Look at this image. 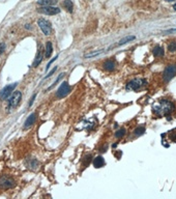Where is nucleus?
<instances>
[{
    "instance_id": "nucleus-1",
    "label": "nucleus",
    "mask_w": 176,
    "mask_h": 199,
    "mask_svg": "<svg viewBox=\"0 0 176 199\" xmlns=\"http://www.w3.org/2000/svg\"><path fill=\"white\" fill-rule=\"evenodd\" d=\"M175 110V105L173 102L163 99L156 105H153L152 111L158 116H168L172 114Z\"/></svg>"
},
{
    "instance_id": "nucleus-2",
    "label": "nucleus",
    "mask_w": 176,
    "mask_h": 199,
    "mask_svg": "<svg viewBox=\"0 0 176 199\" xmlns=\"http://www.w3.org/2000/svg\"><path fill=\"white\" fill-rule=\"evenodd\" d=\"M147 84V81L145 79H134L132 80V81H130L129 83L126 84V86H125V88H126V90H138V89L142 88L144 85H146Z\"/></svg>"
},
{
    "instance_id": "nucleus-3",
    "label": "nucleus",
    "mask_w": 176,
    "mask_h": 199,
    "mask_svg": "<svg viewBox=\"0 0 176 199\" xmlns=\"http://www.w3.org/2000/svg\"><path fill=\"white\" fill-rule=\"evenodd\" d=\"M176 75V64H169L163 73V79L165 82L171 81Z\"/></svg>"
},
{
    "instance_id": "nucleus-4",
    "label": "nucleus",
    "mask_w": 176,
    "mask_h": 199,
    "mask_svg": "<svg viewBox=\"0 0 176 199\" xmlns=\"http://www.w3.org/2000/svg\"><path fill=\"white\" fill-rule=\"evenodd\" d=\"M21 100H22V93L19 90L15 91L8 100V108H11V109L17 108L19 104H20Z\"/></svg>"
},
{
    "instance_id": "nucleus-5",
    "label": "nucleus",
    "mask_w": 176,
    "mask_h": 199,
    "mask_svg": "<svg viewBox=\"0 0 176 199\" xmlns=\"http://www.w3.org/2000/svg\"><path fill=\"white\" fill-rule=\"evenodd\" d=\"M71 90H72V88H71V86L69 85V83L66 81L62 82L61 85L58 87V89H57V91H56V98L57 99L64 98V96H66L67 94L71 93Z\"/></svg>"
},
{
    "instance_id": "nucleus-6",
    "label": "nucleus",
    "mask_w": 176,
    "mask_h": 199,
    "mask_svg": "<svg viewBox=\"0 0 176 199\" xmlns=\"http://www.w3.org/2000/svg\"><path fill=\"white\" fill-rule=\"evenodd\" d=\"M38 11L44 15H48V16H54V15H57L60 13V8L52 6V5H48V6L40 7V8L38 9Z\"/></svg>"
},
{
    "instance_id": "nucleus-7",
    "label": "nucleus",
    "mask_w": 176,
    "mask_h": 199,
    "mask_svg": "<svg viewBox=\"0 0 176 199\" xmlns=\"http://www.w3.org/2000/svg\"><path fill=\"white\" fill-rule=\"evenodd\" d=\"M15 186V181L9 176H2L0 178V188L1 189H11Z\"/></svg>"
},
{
    "instance_id": "nucleus-8",
    "label": "nucleus",
    "mask_w": 176,
    "mask_h": 199,
    "mask_svg": "<svg viewBox=\"0 0 176 199\" xmlns=\"http://www.w3.org/2000/svg\"><path fill=\"white\" fill-rule=\"evenodd\" d=\"M17 84L14 83V84H9V85L5 86L3 89H2L1 91H0V100H5L8 99L9 96H11V93H13V91L15 90Z\"/></svg>"
},
{
    "instance_id": "nucleus-9",
    "label": "nucleus",
    "mask_w": 176,
    "mask_h": 199,
    "mask_svg": "<svg viewBox=\"0 0 176 199\" xmlns=\"http://www.w3.org/2000/svg\"><path fill=\"white\" fill-rule=\"evenodd\" d=\"M37 24H38V26H40V28L42 29V31L44 32V34L49 35L50 33H51V31H52L51 24L47 20H45V19H40V20L37 21Z\"/></svg>"
},
{
    "instance_id": "nucleus-10",
    "label": "nucleus",
    "mask_w": 176,
    "mask_h": 199,
    "mask_svg": "<svg viewBox=\"0 0 176 199\" xmlns=\"http://www.w3.org/2000/svg\"><path fill=\"white\" fill-rule=\"evenodd\" d=\"M35 120H37V114H35V113H32V114H31V115L29 116V117H28L27 119H26L25 123H24V128L27 129V128L31 127L32 125H34Z\"/></svg>"
},
{
    "instance_id": "nucleus-11",
    "label": "nucleus",
    "mask_w": 176,
    "mask_h": 199,
    "mask_svg": "<svg viewBox=\"0 0 176 199\" xmlns=\"http://www.w3.org/2000/svg\"><path fill=\"white\" fill-rule=\"evenodd\" d=\"M105 160H104L103 157L101 156H98L95 158L94 160H93V166L95 167V168H102L103 166H105Z\"/></svg>"
},
{
    "instance_id": "nucleus-12",
    "label": "nucleus",
    "mask_w": 176,
    "mask_h": 199,
    "mask_svg": "<svg viewBox=\"0 0 176 199\" xmlns=\"http://www.w3.org/2000/svg\"><path fill=\"white\" fill-rule=\"evenodd\" d=\"M152 53H153L154 57H161V56H164L165 51H164V48L161 47V46H155L152 50Z\"/></svg>"
},
{
    "instance_id": "nucleus-13",
    "label": "nucleus",
    "mask_w": 176,
    "mask_h": 199,
    "mask_svg": "<svg viewBox=\"0 0 176 199\" xmlns=\"http://www.w3.org/2000/svg\"><path fill=\"white\" fill-rule=\"evenodd\" d=\"M104 67H105L106 71L112 72L115 69V62L113 60H107V61L104 64Z\"/></svg>"
},
{
    "instance_id": "nucleus-14",
    "label": "nucleus",
    "mask_w": 176,
    "mask_h": 199,
    "mask_svg": "<svg viewBox=\"0 0 176 199\" xmlns=\"http://www.w3.org/2000/svg\"><path fill=\"white\" fill-rule=\"evenodd\" d=\"M42 60H43V50H42V48L40 47V49H38V52H37V58H35V60H34V62H33V67H37L38 64L42 62Z\"/></svg>"
},
{
    "instance_id": "nucleus-15",
    "label": "nucleus",
    "mask_w": 176,
    "mask_h": 199,
    "mask_svg": "<svg viewBox=\"0 0 176 199\" xmlns=\"http://www.w3.org/2000/svg\"><path fill=\"white\" fill-rule=\"evenodd\" d=\"M135 38H136V36L135 35H129V36H125V38H121V40L118 42L117 45L118 46H122V45H125V44H127L129 42H131V41H134Z\"/></svg>"
},
{
    "instance_id": "nucleus-16",
    "label": "nucleus",
    "mask_w": 176,
    "mask_h": 199,
    "mask_svg": "<svg viewBox=\"0 0 176 199\" xmlns=\"http://www.w3.org/2000/svg\"><path fill=\"white\" fill-rule=\"evenodd\" d=\"M53 53V45L51 42H48L47 45H46V53H45V56L47 58L51 57Z\"/></svg>"
},
{
    "instance_id": "nucleus-17",
    "label": "nucleus",
    "mask_w": 176,
    "mask_h": 199,
    "mask_svg": "<svg viewBox=\"0 0 176 199\" xmlns=\"http://www.w3.org/2000/svg\"><path fill=\"white\" fill-rule=\"evenodd\" d=\"M63 6H64V8H66L67 11H69V13H72V11H73L74 4H73V2H72L71 0H64V1H63Z\"/></svg>"
},
{
    "instance_id": "nucleus-18",
    "label": "nucleus",
    "mask_w": 176,
    "mask_h": 199,
    "mask_svg": "<svg viewBox=\"0 0 176 199\" xmlns=\"http://www.w3.org/2000/svg\"><path fill=\"white\" fill-rule=\"evenodd\" d=\"M56 2L57 0H40L37 3L42 6H48V5H52V4L56 3Z\"/></svg>"
},
{
    "instance_id": "nucleus-19",
    "label": "nucleus",
    "mask_w": 176,
    "mask_h": 199,
    "mask_svg": "<svg viewBox=\"0 0 176 199\" xmlns=\"http://www.w3.org/2000/svg\"><path fill=\"white\" fill-rule=\"evenodd\" d=\"M27 165H28V167H29V168L35 169V168H37V167H38V162L35 159H31L30 161H29V164H27Z\"/></svg>"
},
{
    "instance_id": "nucleus-20",
    "label": "nucleus",
    "mask_w": 176,
    "mask_h": 199,
    "mask_svg": "<svg viewBox=\"0 0 176 199\" xmlns=\"http://www.w3.org/2000/svg\"><path fill=\"white\" fill-rule=\"evenodd\" d=\"M144 133H145V128L144 127H139L134 131V134L136 136H141V135H143Z\"/></svg>"
},
{
    "instance_id": "nucleus-21",
    "label": "nucleus",
    "mask_w": 176,
    "mask_h": 199,
    "mask_svg": "<svg viewBox=\"0 0 176 199\" xmlns=\"http://www.w3.org/2000/svg\"><path fill=\"white\" fill-rule=\"evenodd\" d=\"M125 135V129H120L118 130L116 133H115V137L116 138H121Z\"/></svg>"
},
{
    "instance_id": "nucleus-22",
    "label": "nucleus",
    "mask_w": 176,
    "mask_h": 199,
    "mask_svg": "<svg viewBox=\"0 0 176 199\" xmlns=\"http://www.w3.org/2000/svg\"><path fill=\"white\" fill-rule=\"evenodd\" d=\"M168 50L170 51V52H175L176 51V42H172L171 44H169Z\"/></svg>"
},
{
    "instance_id": "nucleus-23",
    "label": "nucleus",
    "mask_w": 176,
    "mask_h": 199,
    "mask_svg": "<svg viewBox=\"0 0 176 199\" xmlns=\"http://www.w3.org/2000/svg\"><path fill=\"white\" fill-rule=\"evenodd\" d=\"M63 76H64V74H60L59 76H58V78H57L56 80H55V82H54V83H53V85L49 87V89H51L53 86H54V85H56V84L58 83V82L60 81V80H61V78H62V77H63Z\"/></svg>"
},
{
    "instance_id": "nucleus-24",
    "label": "nucleus",
    "mask_w": 176,
    "mask_h": 199,
    "mask_svg": "<svg viewBox=\"0 0 176 199\" xmlns=\"http://www.w3.org/2000/svg\"><path fill=\"white\" fill-rule=\"evenodd\" d=\"M56 70H57V67H54V69H53V70H52V71H51V72H50V73H49V74H48V75H47V76H46V77H45V79H47V78H50V77H51V76H52V75H53V74H54V73H55V72H56Z\"/></svg>"
},
{
    "instance_id": "nucleus-25",
    "label": "nucleus",
    "mask_w": 176,
    "mask_h": 199,
    "mask_svg": "<svg viewBox=\"0 0 176 199\" xmlns=\"http://www.w3.org/2000/svg\"><path fill=\"white\" fill-rule=\"evenodd\" d=\"M4 51H5V45H4L3 43H1L0 44V55H1Z\"/></svg>"
},
{
    "instance_id": "nucleus-26",
    "label": "nucleus",
    "mask_w": 176,
    "mask_h": 199,
    "mask_svg": "<svg viewBox=\"0 0 176 199\" xmlns=\"http://www.w3.org/2000/svg\"><path fill=\"white\" fill-rule=\"evenodd\" d=\"M57 57H58V55H57L56 57L55 58H53V59L51 60V61H49V64H48V65H47V67H46V71H48V70H49V67H50V65H51L52 64H53V61H55V60L57 59Z\"/></svg>"
},
{
    "instance_id": "nucleus-27",
    "label": "nucleus",
    "mask_w": 176,
    "mask_h": 199,
    "mask_svg": "<svg viewBox=\"0 0 176 199\" xmlns=\"http://www.w3.org/2000/svg\"><path fill=\"white\" fill-rule=\"evenodd\" d=\"M35 98H37V94H33L32 99H31V101L29 102V107H30V106H31V105H32V104H33V102H34Z\"/></svg>"
},
{
    "instance_id": "nucleus-28",
    "label": "nucleus",
    "mask_w": 176,
    "mask_h": 199,
    "mask_svg": "<svg viewBox=\"0 0 176 199\" xmlns=\"http://www.w3.org/2000/svg\"><path fill=\"white\" fill-rule=\"evenodd\" d=\"M165 32H176V29H169V30L165 31Z\"/></svg>"
},
{
    "instance_id": "nucleus-29",
    "label": "nucleus",
    "mask_w": 176,
    "mask_h": 199,
    "mask_svg": "<svg viewBox=\"0 0 176 199\" xmlns=\"http://www.w3.org/2000/svg\"><path fill=\"white\" fill-rule=\"evenodd\" d=\"M173 8H174V11H176V3L174 4V5H173Z\"/></svg>"
},
{
    "instance_id": "nucleus-30",
    "label": "nucleus",
    "mask_w": 176,
    "mask_h": 199,
    "mask_svg": "<svg viewBox=\"0 0 176 199\" xmlns=\"http://www.w3.org/2000/svg\"><path fill=\"white\" fill-rule=\"evenodd\" d=\"M167 2H170V1H174V0H166Z\"/></svg>"
}]
</instances>
